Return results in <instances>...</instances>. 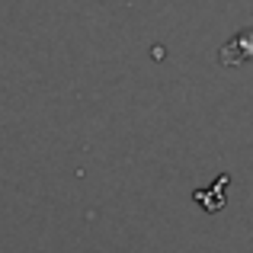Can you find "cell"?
I'll use <instances>...</instances> for the list:
<instances>
[{"label":"cell","instance_id":"cell-1","mask_svg":"<svg viewBox=\"0 0 253 253\" xmlns=\"http://www.w3.org/2000/svg\"><path fill=\"white\" fill-rule=\"evenodd\" d=\"M253 58V29H244L237 32L234 39H228L224 42V48L218 51V61L228 64V68H241V64H247Z\"/></svg>","mask_w":253,"mask_h":253}]
</instances>
